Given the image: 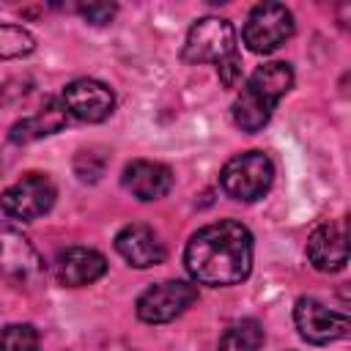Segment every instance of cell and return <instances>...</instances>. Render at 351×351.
<instances>
[{"label":"cell","mask_w":351,"mask_h":351,"mask_svg":"<svg viewBox=\"0 0 351 351\" xmlns=\"http://www.w3.org/2000/svg\"><path fill=\"white\" fill-rule=\"evenodd\" d=\"M186 271L200 285H236L252 269V233L236 219H219L192 233L184 250Z\"/></svg>","instance_id":"cell-1"},{"label":"cell","mask_w":351,"mask_h":351,"mask_svg":"<svg viewBox=\"0 0 351 351\" xmlns=\"http://www.w3.org/2000/svg\"><path fill=\"white\" fill-rule=\"evenodd\" d=\"M291 85H293V69L288 63L274 60L258 66L233 101V123L241 132L263 129L271 118V110L291 90Z\"/></svg>","instance_id":"cell-2"},{"label":"cell","mask_w":351,"mask_h":351,"mask_svg":"<svg viewBox=\"0 0 351 351\" xmlns=\"http://www.w3.org/2000/svg\"><path fill=\"white\" fill-rule=\"evenodd\" d=\"M274 181V165L263 151H244L225 162L219 173L222 189L241 203H252L269 192Z\"/></svg>","instance_id":"cell-3"},{"label":"cell","mask_w":351,"mask_h":351,"mask_svg":"<svg viewBox=\"0 0 351 351\" xmlns=\"http://www.w3.org/2000/svg\"><path fill=\"white\" fill-rule=\"evenodd\" d=\"M241 36L255 55H269L293 36V14L282 3H261L250 11Z\"/></svg>","instance_id":"cell-4"},{"label":"cell","mask_w":351,"mask_h":351,"mask_svg":"<svg viewBox=\"0 0 351 351\" xmlns=\"http://www.w3.org/2000/svg\"><path fill=\"white\" fill-rule=\"evenodd\" d=\"M58 197V189L49 176L44 173H27L19 181H14L3 195H0V208L11 219L33 222L44 217Z\"/></svg>","instance_id":"cell-5"},{"label":"cell","mask_w":351,"mask_h":351,"mask_svg":"<svg viewBox=\"0 0 351 351\" xmlns=\"http://www.w3.org/2000/svg\"><path fill=\"white\" fill-rule=\"evenodd\" d=\"M236 55V30L222 16L197 19L184 41V60L189 63H222Z\"/></svg>","instance_id":"cell-6"},{"label":"cell","mask_w":351,"mask_h":351,"mask_svg":"<svg viewBox=\"0 0 351 351\" xmlns=\"http://www.w3.org/2000/svg\"><path fill=\"white\" fill-rule=\"evenodd\" d=\"M192 302H197V288L184 280H165L151 285L137 299V318L145 324H167L178 318Z\"/></svg>","instance_id":"cell-7"},{"label":"cell","mask_w":351,"mask_h":351,"mask_svg":"<svg viewBox=\"0 0 351 351\" xmlns=\"http://www.w3.org/2000/svg\"><path fill=\"white\" fill-rule=\"evenodd\" d=\"M293 321H296L299 335H302L307 343H313V346L335 343V340L346 337V335H348V326H351V321H348L346 313L329 310L326 304H321V302L313 299V296L296 299Z\"/></svg>","instance_id":"cell-8"},{"label":"cell","mask_w":351,"mask_h":351,"mask_svg":"<svg viewBox=\"0 0 351 351\" xmlns=\"http://www.w3.org/2000/svg\"><path fill=\"white\" fill-rule=\"evenodd\" d=\"M44 271V261L33 241L8 222H0V274L16 282H33Z\"/></svg>","instance_id":"cell-9"},{"label":"cell","mask_w":351,"mask_h":351,"mask_svg":"<svg viewBox=\"0 0 351 351\" xmlns=\"http://www.w3.org/2000/svg\"><path fill=\"white\" fill-rule=\"evenodd\" d=\"M66 115H74L77 121H88V123H99L104 121L112 107H115V96L112 90L90 77L74 80L63 88V99H60Z\"/></svg>","instance_id":"cell-10"},{"label":"cell","mask_w":351,"mask_h":351,"mask_svg":"<svg viewBox=\"0 0 351 351\" xmlns=\"http://www.w3.org/2000/svg\"><path fill=\"white\" fill-rule=\"evenodd\" d=\"M307 261L318 271H340L348 263L346 247V222H324L307 239Z\"/></svg>","instance_id":"cell-11"},{"label":"cell","mask_w":351,"mask_h":351,"mask_svg":"<svg viewBox=\"0 0 351 351\" xmlns=\"http://www.w3.org/2000/svg\"><path fill=\"white\" fill-rule=\"evenodd\" d=\"M115 250L134 269L159 266L165 261V247H162L159 236L154 233V228H148L143 222H132V225L121 228L115 236Z\"/></svg>","instance_id":"cell-12"},{"label":"cell","mask_w":351,"mask_h":351,"mask_svg":"<svg viewBox=\"0 0 351 351\" xmlns=\"http://www.w3.org/2000/svg\"><path fill=\"white\" fill-rule=\"evenodd\" d=\"M104 271H107L104 255L96 252V250H90V247H69L55 261V274L69 288L90 285L99 277H104Z\"/></svg>","instance_id":"cell-13"},{"label":"cell","mask_w":351,"mask_h":351,"mask_svg":"<svg viewBox=\"0 0 351 351\" xmlns=\"http://www.w3.org/2000/svg\"><path fill=\"white\" fill-rule=\"evenodd\" d=\"M123 186L137 197V200H159L173 189V173L162 162H148V159H134L123 167Z\"/></svg>","instance_id":"cell-14"},{"label":"cell","mask_w":351,"mask_h":351,"mask_svg":"<svg viewBox=\"0 0 351 351\" xmlns=\"http://www.w3.org/2000/svg\"><path fill=\"white\" fill-rule=\"evenodd\" d=\"M66 123V110L63 104L58 101H47L41 110H36L33 115L16 121L8 132L11 143H33L38 137H47V134H55L60 126Z\"/></svg>","instance_id":"cell-15"},{"label":"cell","mask_w":351,"mask_h":351,"mask_svg":"<svg viewBox=\"0 0 351 351\" xmlns=\"http://www.w3.org/2000/svg\"><path fill=\"white\" fill-rule=\"evenodd\" d=\"M261 346H263V329H261V324L252 321V318H244V321L230 324L222 332L217 351H261Z\"/></svg>","instance_id":"cell-16"},{"label":"cell","mask_w":351,"mask_h":351,"mask_svg":"<svg viewBox=\"0 0 351 351\" xmlns=\"http://www.w3.org/2000/svg\"><path fill=\"white\" fill-rule=\"evenodd\" d=\"M36 49V38L27 27L22 25H11V22H0V60H11V58H25Z\"/></svg>","instance_id":"cell-17"},{"label":"cell","mask_w":351,"mask_h":351,"mask_svg":"<svg viewBox=\"0 0 351 351\" xmlns=\"http://www.w3.org/2000/svg\"><path fill=\"white\" fill-rule=\"evenodd\" d=\"M0 351H38V332L30 324H11L0 335Z\"/></svg>","instance_id":"cell-18"},{"label":"cell","mask_w":351,"mask_h":351,"mask_svg":"<svg viewBox=\"0 0 351 351\" xmlns=\"http://www.w3.org/2000/svg\"><path fill=\"white\" fill-rule=\"evenodd\" d=\"M217 71H219L222 85H225V88H233V85L241 80V58H239V55L225 58L222 63H217Z\"/></svg>","instance_id":"cell-19"},{"label":"cell","mask_w":351,"mask_h":351,"mask_svg":"<svg viewBox=\"0 0 351 351\" xmlns=\"http://www.w3.org/2000/svg\"><path fill=\"white\" fill-rule=\"evenodd\" d=\"M80 11H82V16H85L88 22H93V25H104V22L112 19L115 5H110V3H88V5H80Z\"/></svg>","instance_id":"cell-20"},{"label":"cell","mask_w":351,"mask_h":351,"mask_svg":"<svg viewBox=\"0 0 351 351\" xmlns=\"http://www.w3.org/2000/svg\"><path fill=\"white\" fill-rule=\"evenodd\" d=\"M0 165H3V156H0Z\"/></svg>","instance_id":"cell-21"}]
</instances>
